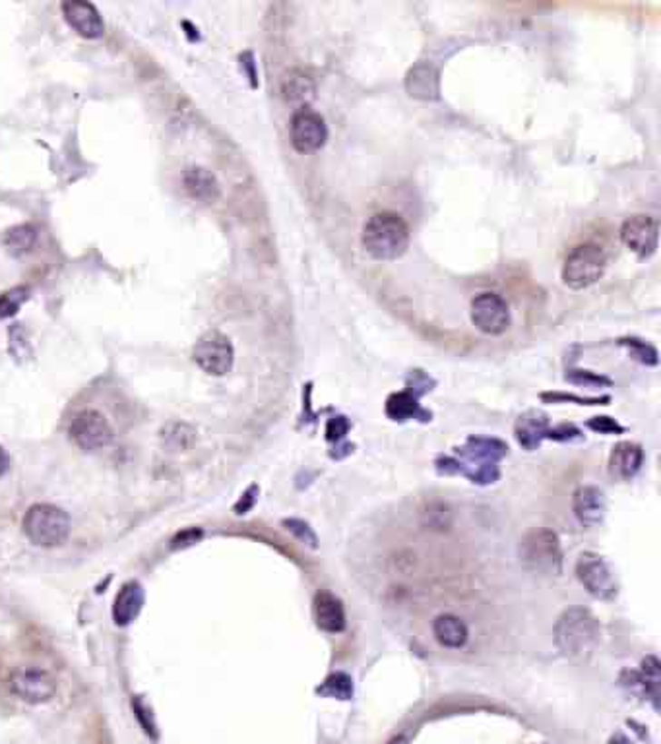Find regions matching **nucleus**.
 <instances>
[{
  "mask_svg": "<svg viewBox=\"0 0 661 744\" xmlns=\"http://www.w3.org/2000/svg\"><path fill=\"white\" fill-rule=\"evenodd\" d=\"M290 138L295 152L299 154L319 152L328 140V126L319 113L309 107H301L291 116Z\"/></svg>",
  "mask_w": 661,
  "mask_h": 744,
  "instance_id": "10",
  "label": "nucleus"
},
{
  "mask_svg": "<svg viewBox=\"0 0 661 744\" xmlns=\"http://www.w3.org/2000/svg\"><path fill=\"white\" fill-rule=\"evenodd\" d=\"M572 510L580 523L594 528V525H599L606 520L607 499L601 489L594 485H584L572 494Z\"/></svg>",
  "mask_w": 661,
  "mask_h": 744,
  "instance_id": "15",
  "label": "nucleus"
},
{
  "mask_svg": "<svg viewBox=\"0 0 661 744\" xmlns=\"http://www.w3.org/2000/svg\"><path fill=\"white\" fill-rule=\"evenodd\" d=\"M63 14L68 25L82 37L95 39L104 35V18L99 16L97 8L85 0H68L63 5Z\"/></svg>",
  "mask_w": 661,
  "mask_h": 744,
  "instance_id": "14",
  "label": "nucleus"
},
{
  "mask_svg": "<svg viewBox=\"0 0 661 744\" xmlns=\"http://www.w3.org/2000/svg\"><path fill=\"white\" fill-rule=\"evenodd\" d=\"M10 692L25 704H45L56 692V680L45 669L24 667L10 677Z\"/></svg>",
  "mask_w": 661,
  "mask_h": 744,
  "instance_id": "8",
  "label": "nucleus"
},
{
  "mask_svg": "<svg viewBox=\"0 0 661 744\" xmlns=\"http://www.w3.org/2000/svg\"><path fill=\"white\" fill-rule=\"evenodd\" d=\"M183 186L186 194L198 202L212 203L220 198V183L204 167H186L183 171Z\"/></svg>",
  "mask_w": 661,
  "mask_h": 744,
  "instance_id": "20",
  "label": "nucleus"
},
{
  "mask_svg": "<svg viewBox=\"0 0 661 744\" xmlns=\"http://www.w3.org/2000/svg\"><path fill=\"white\" fill-rule=\"evenodd\" d=\"M549 417L545 415L539 410H529L524 415L518 417L514 425V434H516V441L518 444L528 450V451H534L541 446V442L545 441V434L549 431Z\"/></svg>",
  "mask_w": 661,
  "mask_h": 744,
  "instance_id": "17",
  "label": "nucleus"
},
{
  "mask_svg": "<svg viewBox=\"0 0 661 744\" xmlns=\"http://www.w3.org/2000/svg\"><path fill=\"white\" fill-rule=\"evenodd\" d=\"M283 525H285V530L290 531V533H293L301 543H305V545L311 547V549L319 547V539H316L312 528H311V525H309L307 521L291 518V520H283Z\"/></svg>",
  "mask_w": 661,
  "mask_h": 744,
  "instance_id": "32",
  "label": "nucleus"
},
{
  "mask_svg": "<svg viewBox=\"0 0 661 744\" xmlns=\"http://www.w3.org/2000/svg\"><path fill=\"white\" fill-rule=\"evenodd\" d=\"M388 744H408V740H406V737H396V739H392Z\"/></svg>",
  "mask_w": 661,
  "mask_h": 744,
  "instance_id": "42",
  "label": "nucleus"
},
{
  "mask_svg": "<svg viewBox=\"0 0 661 744\" xmlns=\"http://www.w3.org/2000/svg\"><path fill=\"white\" fill-rule=\"evenodd\" d=\"M586 425H587V429H592L594 432H599V434H623L625 432L623 425H619V422H617L615 419L606 417V415L592 417L590 421L586 422Z\"/></svg>",
  "mask_w": 661,
  "mask_h": 744,
  "instance_id": "37",
  "label": "nucleus"
},
{
  "mask_svg": "<svg viewBox=\"0 0 661 744\" xmlns=\"http://www.w3.org/2000/svg\"><path fill=\"white\" fill-rule=\"evenodd\" d=\"M471 322L487 335H500L510 326L508 303L497 293H479L469 306Z\"/></svg>",
  "mask_w": 661,
  "mask_h": 744,
  "instance_id": "11",
  "label": "nucleus"
},
{
  "mask_svg": "<svg viewBox=\"0 0 661 744\" xmlns=\"http://www.w3.org/2000/svg\"><path fill=\"white\" fill-rule=\"evenodd\" d=\"M256 499H258V487L252 485V487L247 489V492H244L239 499V502L235 504V512L237 514H247L249 510L254 506Z\"/></svg>",
  "mask_w": 661,
  "mask_h": 744,
  "instance_id": "38",
  "label": "nucleus"
},
{
  "mask_svg": "<svg viewBox=\"0 0 661 744\" xmlns=\"http://www.w3.org/2000/svg\"><path fill=\"white\" fill-rule=\"evenodd\" d=\"M577 578L596 600L609 601L617 595V581L611 566L596 552H582L577 562Z\"/></svg>",
  "mask_w": 661,
  "mask_h": 744,
  "instance_id": "9",
  "label": "nucleus"
},
{
  "mask_svg": "<svg viewBox=\"0 0 661 744\" xmlns=\"http://www.w3.org/2000/svg\"><path fill=\"white\" fill-rule=\"evenodd\" d=\"M520 564L538 576H558L563 572V549L551 530H531L518 545Z\"/></svg>",
  "mask_w": 661,
  "mask_h": 744,
  "instance_id": "4",
  "label": "nucleus"
},
{
  "mask_svg": "<svg viewBox=\"0 0 661 744\" xmlns=\"http://www.w3.org/2000/svg\"><path fill=\"white\" fill-rule=\"evenodd\" d=\"M456 458L437 460V471L442 475H466L471 483L491 485L498 479V461L508 454V446L497 439L471 436L464 446L454 450Z\"/></svg>",
  "mask_w": 661,
  "mask_h": 744,
  "instance_id": "1",
  "label": "nucleus"
},
{
  "mask_svg": "<svg viewBox=\"0 0 661 744\" xmlns=\"http://www.w3.org/2000/svg\"><path fill=\"white\" fill-rule=\"evenodd\" d=\"M621 345L628 349L632 359H636L638 362L646 364V367H654V364H657V352L654 345L646 343L642 340H636V338H625L621 340Z\"/></svg>",
  "mask_w": 661,
  "mask_h": 744,
  "instance_id": "28",
  "label": "nucleus"
},
{
  "mask_svg": "<svg viewBox=\"0 0 661 744\" xmlns=\"http://www.w3.org/2000/svg\"><path fill=\"white\" fill-rule=\"evenodd\" d=\"M433 634L437 641L444 648L450 650H459L468 644L469 630L462 619H458L454 615H440L433 622Z\"/></svg>",
  "mask_w": 661,
  "mask_h": 744,
  "instance_id": "22",
  "label": "nucleus"
},
{
  "mask_svg": "<svg viewBox=\"0 0 661 744\" xmlns=\"http://www.w3.org/2000/svg\"><path fill=\"white\" fill-rule=\"evenodd\" d=\"M565 381H568L570 384H577V386H584V388H603V386H611V381L607 376L603 374H596L592 371H567L565 374Z\"/></svg>",
  "mask_w": 661,
  "mask_h": 744,
  "instance_id": "29",
  "label": "nucleus"
},
{
  "mask_svg": "<svg viewBox=\"0 0 661 744\" xmlns=\"http://www.w3.org/2000/svg\"><path fill=\"white\" fill-rule=\"evenodd\" d=\"M70 516L53 504H35L25 512L24 531L39 547H59L70 535Z\"/></svg>",
  "mask_w": 661,
  "mask_h": 744,
  "instance_id": "5",
  "label": "nucleus"
},
{
  "mask_svg": "<svg viewBox=\"0 0 661 744\" xmlns=\"http://www.w3.org/2000/svg\"><path fill=\"white\" fill-rule=\"evenodd\" d=\"M406 90L411 97L421 101H435L440 97L439 70L430 64H415L406 76Z\"/></svg>",
  "mask_w": 661,
  "mask_h": 744,
  "instance_id": "18",
  "label": "nucleus"
},
{
  "mask_svg": "<svg viewBox=\"0 0 661 744\" xmlns=\"http://www.w3.org/2000/svg\"><path fill=\"white\" fill-rule=\"evenodd\" d=\"M386 415L396 422H404L409 419H419L423 422L430 421V413H427L418 403V398L411 396L409 392H394L386 400Z\"/></svg>",
  "mask_w": 661,
  "mask_h": 744,
  "instance_id": "21",
  "label": "nucleus"
},
{
  "mask_svg": "<svg viewBox=\"0 0 661 744\" xmlns=\"http://www.w3.org/2000/svg\"><path fill=\"white\" fill-rule=\"evenodd\" d=\"M642 670H640V677H642V682H644V689H646V696H650L652 699H654V704H656V708H657V689H659V680H661V675H659V661H657V658L656 655H648V658H646L644 661H642Z\"/></svg>",
  "mask_w": 661,
  "mask_h": 744,
  "instance_id": "27",
  "label": "nucleus"
},
{
  "mask_svg": "<svg viewBox=\"0 0 661 744\" xmlns=\"http://www.w3.org/2000/svg\"><path fill=\"white\" fill-rule=\"evenodd\" d=\"M361 243L365 253L379 262L398 260L409 246V227L404 217L394 212H380L369 217L363 225Z\"/></svg>",
  "mask_w": 661,
  "mask_h": 744,
  "instance_id": "3",
  "label": "nucleus"
},
{
  "mask_svg": "<svg viewBox=\"0 0 661 744\" xmlns=\"http://www.w3.org/2000/svg\"><path fill=\"white\" fill-rule=\"evenodd\" d=\"M541 400L543 402H551V403H565V402H574L578 405H607L611 400L607 396L603 398H580V396H574V393H565V392H548V393H541Z\"/></svg>",
  "mask_w": 661,
  "mask_h": 744,
  "instance_id": "33",
  "label": "nucleus"
},
{
  "mask_svg": "<svg viewBox=\"0 0 661 744\" xmlns=\"http://www.w3.org/2000/svg\"><path fill=\"white\" fill-rule=\"evenodd\" d=\"M37 241V231L32 225H18V227H12L6 233V246L10 248V253L14 254H24V253H30L34 244Z\"/></svg>",
  "mask_w": 661,
  "mask_h": 744,
  "instance_id": "26",
  "label": "nucleus"
},
{
  "mask_svg": "<svg viewBox=\"0 0 661 744\" xmlns=\"http://www.w3.org/2000/svg\"><path fill=\"white\" fill-rule=\"evenodd\" d=\"M200 537H202V531H200V530H184V531H181V533L173 539V547L179 549V547L192 545V543L198 541Z\"/></svg>",
  "mask_w": 661,
  "mask_h": 744,
  "instance_id": "39",
  "label": "nucleus"
},
{
  "mask_svg": "<svg viewBox=\"0 0 661 744\" xmlns=\"http://www.w3.org/2000/svg\"><path fill=\"white\" fill-rule=\"evenodd\" d=\"M241 61H242V66L247 68V72H249V78L252 80V85H256V72H254L252 55H251V53H244V55L241 56Z\"/></svg>",
  "mask_w": 661,
  "mask_h": 744,
  "instance_id": "40",
  "label": "nucleus"
},
{
  "mask_svg": "<svg viewBox=\"0 0 661 744\" xmlns=\"http://www.w3.org/2000/svg\"><path fill=\"white\" fill-rule=\"evenodd\" d=\"M143 605V591L138 586V583H126V586L119 591L117 600H114L113 605V619L119 626H126L131 624L136 617L138 612L142 610Z\"/></svg>",
  "mask_w": 661,
  "mask_h": 744,
  "instance_id": "23",
  "label": "nucleus"
},
{
  "mask_svg": "<svg viewBox=\"0 0 661 744\" xmlns=\"http://www.w3.org/2000/svg\"><path fill=\"white\" fill-rule=\"evenodd\" d=\"M621 241L640 260L650 258L657 251L659 223L652 215H632L621 227Z\"/></svg>",
  "mask_w": 661,
  "mask_h": 744,
  "instance_id": "13",
  "label": "nucleus"
},
{
  "mask_svg": "<svg viewBox=\"0 0 661 744\" xmlns=\"http://www.w3.org/2000/svg\"><path fill=\"white\" fill-rule=\"evenodd\" d=\"M545 439L557 441V442H574V441H584V434L580 432L578 427L563 422V425H557L549 429L548 434H545Z\"/></svg>",
  "mask_w": 661,
  "mask_h": 744,
  "instance_id": "36",
  "label": "nucleus"
},
{
  "mask_svg": "<svg viewBox=\"0 0 661 744\" xmlns=\"http://www.w3.org/2000/svg\"><path fill=\"white\" fill-rule=\"evenodd\" d=\"M70 439L85 451L105 448L113 441V429L105 415L94 410H85L72 419Z\"/></svg>",
  "mask_w": 661,
  "mask_h": 744,
  "instance_id": "12",
  "label": "nucleus"
},
{
  "mask_svg": "<svg viewBox=\"0 0 661 744\" xmlns=\"http://www.w3.org/2000/svg\"><path fill=\"white\" fill-rule=\"evenodd\" d=\"M314 620L322 632L340 634L346 630V609L332 591H319L314 597Z\"/></svg>",
  "mask_w": 661,
  "mask_h": 744,
  "instance_id": "16",
  "label": "nucleus"
},
{
  "mask_svg": "<svg viewBox=\"0 0 661 744\" xmlns=\"http://www.w3.org/2000/svg\"><path fill=\"white\" fill-rule=\"evenodd\" d=\"M8 335H10L12 355H16V359L32 355V345L30 342H27V332L24 324H12L8 330Z\"/></svg>",
  "mask_w": 661,
  "mask_h": 744,
  "instance_id": "31",
  "label": "nucleus"
},
{
  "mask_svg": "<svg viewBox=\"0 0 661 744\" xmlns=\"http://www.w3.org/2000/svg\"><path fill=\"white\" fill-rule=\"evenodd\" d=\"M433 386H435V381L429 374H425L423 371H411L409 376H408V390L406 392H409L411 396H415L419 400L423 393L433 390Z\"/></svg>",
  "mask_w": 661,
  "mask_h": 744,
  "instance_id": "34",
  "label": "nucleus"
},
{
  "mask_svg": "<svg viewBox=\"0 0 661 744\" xmlns=\"http://www.w3.org/2000/svg\"><path fill=\"white\" fill-rule=\"evenodd\" d=\"M644 463V450L635 442L615 444L609 456V473L619 481H630Z\"/></svg>",
  "mask_w": 661,
  "mask_h": 744,
  "instance_id": "19",
  "label": "nucleus"
},
{
  "mask_svg": "<svg viewBox=\"0 0 661 744\" xmlns=\"http://www.w3.org/2000/svg\"><path fill=\"white\" fill-rule=\"evenodd\" d=\"M25 299H27L25 287H16L0 295V318H10L16 314Z\"/></svg>",
  "mask_w": 661,
  "mask_h": 744,
  "instance_id": "30",
  "label": "nucleus"
},
{
  "mask_svg": "<svg viewBox=\"0 0 661 744\" xmlns=\"http://www.w3.org/2000/svg\"><path fill=\"white\" fill-rule=\"evenodd\" d=\"M350 427L351 425H350L348 417H343V415H336L332 419H328V422H326V441L340 444L343 439H346V434L350 432Z\"/></svg>",
  "mask_w": 661,
  "mask_h": 744,
  "instance_id": "35",
  "label": "nucleus"
},
{
  "mask_svg": "<svg viewBox=\"0 0 661 744\" xmlns=\"http://www.w3.org/2000/svg\"><path fill=\"white\" fill-rule=\"evenodd\" d=\"M316 694L326 696V698H336V699H351L353 698V680L346 673H334L330 675L319 689Z\"/></svg>",
  "mask_w": 661,
  "mask_h": 744,
  "instance_id": "25",
  "label": "nucleus"
},
{
  "mask_svg": "<svg viewBox=\"0 0 661 744\" xmlns=\"http://www.w3.org/2000/svg\"><path fill=\"white\" fill-rule=\"evenodd\" d=\"M316 85L311 76H307L303 70H291L290 74L283 78L281 84V94L283 97L290 101V104H301L305 105L314 97Z\"/></svg>",
  "mask_w": 661,
  "mask_h": 744,
  "instance_id": "24",
  "label": "nucleus"
},
{
  "mask_svg": "<svg viewBox=\"0 0 661 744\" xmlns=\"http://www.w3.org/2000/svg\"><path fill=\"white\" fill-rule=\"evenodd\" d=\"M10 468V456L6 454L5 448H0V477H3Z\"/></svg>",
  "mask_w": 661,
  "mask_h": 744,
  "instance_id": "41",
  "label": "nucleus"
},
{
  "mask_svg": "<svg viewBox=\"0 0 661 744\" xmlns=\"http://www.w3.org/2000/svg\"><path fill=\"white\" fill-rule=\"evenodd\" d=\"M601 638V626L590 609L572 607L555 624V644L572 661H587Z\"/></svg>",
  "mask_w": 661,
  "mask_h": 744,
  "instance_id": "2",
  "label": "nucleus"
},
{
  "mask_svg": "<svg viewBox=\"0 0 661 744\" xmlns=\"http://www.w3.org/2000/svg\"><path fill=\"white\" fill-rule=\"evenodd\" d=\"M192 359L206 374L223 376L232 371L235 361L232 340L220 330H210L198 338L192 349Z\"/></svg>",
  "mask_w": 661,
  "mask_h": 744,
  "instance_id": "7",
  "label": "nucleus"
},
{
  "mask_svg": "<svg viewBox=\"0 0 661 744\" xmlns=\"http://www.w3.org/2000/svg\"><path fill=\"white\" fill-rule=\"evenodd\" d=\"M606 270H607L606 253H603L597 244L584 243L574 246L567 254L560 277H563V283L568 289L582 291L597 283L603 273H606Z\"/></svg>",
  "mask_w": 661,
  "mask_h": 744,
  "instance_id": "6",
  "label": "nucleus"
}]
</instances>
